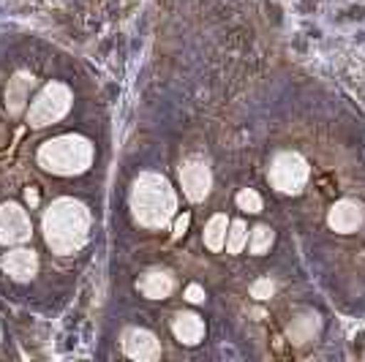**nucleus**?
I'll return each instance as SVG.
<instances>
[{
	"mask_svg": "<svg viewBox=\"0 0 365 362\" xmlns=\"http://www.w3.org/2000/svg\"><path fill=\"white\" fill-rule=\"evenodd\" d=\"M44 242L58 257H74L91 237V210L71 197L55 199L44 212Z\"/></svg>",
	"mask_w": 365,
	"mask_h": 362,
	"instance_id": "1",
	"label": "nucleus"
},
{
	"mask_svg": "<svg viewBox=\"0 0 365 362\" xmlns=\"http://www.w3.org/2000/svg\"><path fill=\"white\" fill-rule=\"evenodd\" d=\"M178 194L172 182L158 172H142L131 188V212L139 227L164 229L175 218Z\"/></svg>",
	"mask_w": 365,
	"mask_h": 362,
	"instance_id": "2",
	"label": "nucleus"
},
{
	"mask_svg": "<svg viewBox=\"0 0 365 362\" xmlns=\"http://www.w3.org/2000/svg\"><path fill=\"white\" fill-rule=\"evenodd\" d=\"M93 164V142L82 134H63L46 139L38 148V166L58 175V177H76L85 175Z\"/></svg>",
	"mask_w": 365,
	"mask_h": 362,
	"instance_id": "3",
	"label": "nucleus"
},
{
	"mask_svg": "<svg viewBox=\"0 0 365 362\" xmlns=\"http://www.w3.org/2000/svg\"><path fill=\"white\" fill-rule=\"evenodd\" d=\"M74 104V93L68 90V85L63 82H49L41 88V93L33 98L31 109H28V123L33 128H46L61 123Z\"/></svg>",
	"mask_w": 365,
	"mask_h": 362,
	"instance_id": "4",
	"label": "nucleus"
},
{
	"mask_svg": "<svg viewBox=\"0 0 365 362\" xmlns=\"http://www.w3.org/2000/svg\"><path fill=\"white\" fill-rule=\"evenodd\" d=\"M308 175H311V169H308V161H305L300 152H278L273 158V164H270V172H267V177H270V185H273L278 194H300L305 188V182H308Z\"/></svg>",
	"mask_w": 365,
	"mask_h": 362,
	"instance_id": "5",
	"label": "nucleus"
},
{
	"mask_svg": "<svg viewBox=\"0 0 365 362\" xmlns=\"http://www.w3.org/2000/svg\"><path fill=\"white\" fill-rule=\"evenodd\" d=\"M33 234L31 215L22 205L6 202L0 205V245H22Z\"/></svg>",
	"mask_w": 365,
	"mask_h": 362,
	"instance_id": "6",
	"label": "nucleus"
},
{
	"mask_svg": "<svg viewBox=\"0 0 365 362\" xmlns=\"http://www.w3.org/2000/svg\"><path fill=\"white\" fill-rule=\"evenodd\" d=\"M180 185L182 194L191 199V202H205L210 188H213V172L210 166L199 158H188L180 166Z\"/></svg>",
	"mask_w": 365,
	"mask_h": 362,
	"instance_id": "7",
	"label": "nucleus"
},
{
	"mask_svg": "<svg viewBox=\"0 0 365 362\" xmlns=\"http://www.w3.org/2000/svg\"><path fill=\"white\" fill-rule=\"evenodd\" d=\"M123 351L139 362H153L161 357V343L150 330L145 327H131L123 332Z\"/></svg>",
	"mask_w": 365,
	"mask_h": 362,
	"instance_id": "8",
	"label": "nucleus"
},
{
	"mask_svg": "<svg viewBox=\"0 0 365 362\" xmlns=\"http://www.w3.org/2000/svg\"><path fill=\"white\" fill-rule=\"evenodd\" d=\"M0 267L9 278H14L16 284H28L38 272V254L33 248H14L3 257Z\"/></svg>",
	"mask_w": 365,
	"mask_h": 362,
	"instance_id": "9",
	"label": "nucleus"
},
{
	"mask_svg": "<svg viewBox=\"0 0 365 362\" xmlns=\"http://www.w3.org/2000/svg\"><path fill=\"white\" fill-rule=\"evenodd\" d=\"M327 224L338 232V234H351L365 224V210L363 205L351 202V199H341L330 207V215H327Z\"/></svg>",
	"mask_w": 365,
	"mask_h": 362,
	"instance_id": "10",
	"label": "nucleus"
},
{
	"mask_svg": "<svg viewBox=\"0 0 365 362\" xmlns=\"http://www.w3.org/2000/svg\"><path fill=\"white\" fill-rule=\"evenodd\" d=\"M33 88H36V76L31 71H16L9 79V88H6V109H9V115H22Z\"/></svg>",
	"mask_w": 365,
	"mask_h": 362,
	"instance_id": "11",
	"label": "nucleus"
},
{
	"mask_svg": "<svg viewBox=\"0 0 365 362\" xmlns=\"http://www.w3.org/2000/svg\"><path fill=\"white\" fill-rule=\"evenodd\" d=\"M137 289L148 300H167L175 289V278L167 270H150L137 281Z\"/></svg>",
	"mask_w": 365,
	"mask_h": 362,
	"instance_id": "12",
	"label": "nucleus"
},
{
	"mask_svg": "<svg viewBox=\"0 0 365 362\" xmlns=\"http://www.w3.org/2000/svg\"><path fill=\"white\" fill-rule=\"evenodd\" d=\"M172 332H175V338L180 341L182 346H197L199 341L205 338V321H202V316L191 314V311H180L172 321Z\"/></svg>",
	"mask_w": 365,
	"mask_h": 362,
	"instance_id": "13",
	"label": "nucleus"
},
{
	"mask_svg": "<svg viewBox=\"0 0 365 362\" xmlns=\"http://www.w3.org/2000/svg\"><path fill=\"white\" fill-rule=\"evenodd\" d=\"M227 232H229V218L224 212H215L213 218L207 221V227H205V245L213 254L224 251L227 248Z\"/></svg>",
	"mask_w": 365,
	"mask_h": 362,
	"instance_id": "14",
	"label": "nucleus"
},
{
	"mask_svg": "<svg viewBox=\"0 0 365 362\" xmlns=\"http://www.w3.org/2000/svg\"><path fill=\"white\" fill-rule=\"evenodd\" d=\"M317 332H319V316H317V314H303V316H297L289 324V338L294 343H308V341H314Z\"/></svg>",
	"mask_w": 365,
	"mask_h": 362,
	"instance_id": "15",
	"label": "nucleus"
},
{
	"mask_svg": "<svg viewBox=\"0 0 365 362\" xmlns=\"http://www.w3.org/2000/svg\"><path fill=\"white\" fill-rule=\"evenodd\" d=\"M248 242V227L243 221H229L227 232V254H240L243 245Z\"/></svg>",
	"mask_w": 365,
	"mask_h": 362,
	"instance_id": "16",
	"label": "nucleus"
},
{
	"mask_svg": "<svg viewBox=\"0 0 365 362\" xmlns=\"http://www.w3.org/2000/svg\"><path fill=\"white\" fill-rule=\"evenodd\" d=\"M273 240H275V234L270 227L251 229V254H254V257H264V254L270 251Z\"/></svg>",
	"mask_w": 365,
	"mask_h": 362,
	"instance_id": "17",
	"label": "nucleus"
},
{
	"mask_svg": "<svg viewBox=\"0 0 365 362\" xmlns=\"http://www.w3.org/2000/svg\"><path fill=\"white\" fill-rule=\"evenodd\" d=\"M237 207L243 212H262V197H259L254 188H243L237 194Z\"/></svg>",
	"mask_w": 365,
	"mask_h": 362,
	"instance_id": "18",
	"label": "nucleus"
},
{
	"mask_svg": "<svg viewBox=\"0 0 365 362\" xmlns=\"http://www.w3.org/2000/svg\"><path fill=\"white\" fill-rule=\"evenodd\" d=\"M273 291H275L273 281H270V278H262V281H257V284L251 286V297H257V300H267Z\"/></svg>",
	"mask_w": 365,
	"mask_h": 362,
	"instance_id": "19",
	"label": "nucleus"
},
{
	"mask_svg": "<svg viewBox=\"0 0 365 362\" xmlns=\"http://www.w3.org/2000/svg\"><path fill=\"white\" fill-rule=\"evenodd\" d=\"M185 300L199 305V302H205V289L199 286V284H191V286L185 289Z\"/></svg>",
	"mask_w": 365,
	"mask_h": 362,
	"instance_id": "20",
	"label": "nucleus"
},
{
	"mask_svg": "<svg viewBox=\"0 0 365 362\" xmlns=\"http://www.w3.org/2000/svg\"><path fill=\"white\" fill-rule=\"evenodd\" d=\"M188 221H191V215H188V212H182L180 218H178V221H175V232H172V234H175V237H180L182 232H185V229H188Z\"/></svg>",
	"mask_w": 365,
	"mask_h": 362,
	"instance_id": "21",
	"label": "nucleus"
}]
</instances>
